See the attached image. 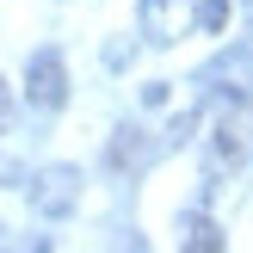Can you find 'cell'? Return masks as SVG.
Listing matches in <instances>:
<instances>
[{
  "label": "cell",
  "instance_id": "1",
  "mask_svg": "<svg viewBox=\"0 0 253 253\" xmlns=\"http://www.w3.org/2000/svg\"><path fill=\"white\" fill-rule=\"evenodd\" d=\"M241 167H253V99L222 105L216 124H210V142H204V173L210 179L241 173Z\"/></svg>",
  "mask_w": 253,
  "mask_h": 253
},
{
  "label": "cell",
  "instance_id": "2",
  "mask_svg": "<svg viewBox=\"0 0 253 253\" xmlns=\"http://www.w3.org/2000/svg\"><path fill=\"white\" fill-rule=\"evenodd\" d=\"M25 192H31V210H37V216L62 222V216L81 210V173H74V167H43L37 179H25Z\"/></svg>",
  "mask_w": 253,
  "mask_h": 253
},
{
  "label": "cell",
  "instance_id": "3",
  "mask_svg": "<svg viewBox=\"0 0 253 253\" xmlns=\"http://www.w3.org/2000/svg\"><path fill=\"white\" fill-rule=\"evenodd\" d=\"M25 99L37 111H62L68 105V62H62V49H37L25 62Z\"/></svg>",
  "mask_w": 253,
  "mask_h": 253
},
{
  "label": "cell",
  "instance_id": "4",
  "mask_svg": "<svg viewBox=\"0 0 253 253\" xmlns=\"http://www.w3.org/2000/svg\"><path fill=\"white\" fill-rule=\"evenodd\" d=\"M136 25H142L148 43H179V31L192 25V0H142Z\"/></svg>",
  "mask_w": 253,
  "mask_h": 253
},
{
  "label": "cell",
  "instance_id": "5",
  "mask_svg": "<svg viewBox=\"0 0 253 253\" xmlns=\"http://www.w3.org/2000/svg\"><path fill=\"white\" fill-rule=\"evenodd\" d=\"M111 173H130V167H142L148 161V130L142 124H118V130H111Z\"/></svg>",
  "mask_w": 253,
  "mask_h": 253
},
{
  "label": "cell",
  "instance_id": "6",
  "mask_svg": "<svg viewBox=\"0 0 253 253\" xmlns=\"http://www.w3.org/2000/svg\"><path fill=\"white\" fill-rule=\"evenodd\" d=\"M179 241H185V253H222V229L204 210H192V216H179Z\"/></svg>",
  "mask_w": 253,
  "mask_h": 253
},
{
  "label": "cell",
  "instance_id": "7",
  "mask_svg": "<svg viewBox=\"0 0 253 253\" xmlns=\"http://www.w3.org/2000/svg\"><path fill=\"white\" fill-rule=\"evenodd\" d=\"M229 12H235V0H204V6H198V31H204V37H222Z\"/></svg>",
  "mask_w": 253,
  "mask_h": 253
},
{
  "label": "cell",
  "instance_id": "8",
  "mask_svg": "<svg viewBox=\"0 0 253 253\" xmlns=\"http://www.w3.org/2000/svg\"><path fill=\"white\" fill-rule=\"evenodd\" d=\"M0 185H25V167L12 155H0Z\"/></svg>",
  "mask_w": 253,
  "mask_h": 253
},
{
  "label": "cell",
  "instance_id": "9",
  "mask_svg": "<svg viewBox=\"0 0 253 253\" xmlns=\"http://www.w3.org/2000/svg\"><path fill=\"white\" fill-rule=\"evenodd\" d=\"M6 124H12V99H6V81H0V136H6Z\"/></svg>",
  "mask_w": 253,
  "mask_h": 253
}]
</instances>
